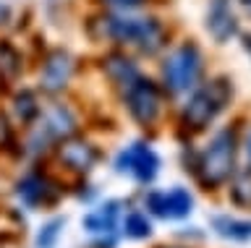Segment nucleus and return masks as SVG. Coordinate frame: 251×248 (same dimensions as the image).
I'll return each instance as SVG.
<instances>
[{
	"instance_id": "nucleus-11",
	"label": "nucleus",
	"mask_w": 251,
	"mask_h": 248,
	"mask_svg": "<svg viewBox=\"0 0 251 248\" xmlns=\"http://www.w3.org/2000/svg\"><path fill=\"white\" fill-rule=\"evenodd\" d=\"M16 199L29 209L50 206L52 201L58 199V185H55L45 173L31 170V173H26L19 183H16Z\"/></svg>"
},
{
	"instance_id": "nucleus-25",
	"label": "nucleus",
	"mask_w": 251,
	"mask_h": 248,
	"mask_svg": "<svg viewBox=\"0 0 251 248\" xmlns=\"http://www.w3.org/2000/svg\"><path fill=\"white\" fill-rule=\"evenodd\" d=\"M243 47H246V52L251 55V34H246V37H243Z\"/></svg>"
},
{
	"instance_id": "nucleus-19",
	"label": "nucleus",
	"mask_w": 251,
	"mask_h": 248,
	"mask_svg": "<svg viewBox=\"0 0 251 248\" xmlns=\"http://www.w3.org/2000/svg\"><path fill=\"white\" fill-rule=\"evenodd\" d=\"M0 71L5 79H16L21 73V55L8 40L0 42Z\"/></svg>"
},
{
	"instance_id": "nucleus-23",
	"label": "nucleus",
	"mask_w": 251,
	"mask_h": 248,
	"mask_svg": "<svg viewBox=\"0 0 251 248\" xmlns=\"http://www.w3.org/2000/svg\"><path fill=\"white\" fill-rule=\"evenodd\" d=\"M8 21H11V8L5 3H0V26H5Z\"/></svg>"
},
{
	"instance_id": "nucleus-21",
	"label": "nucleus",
	"mask_w": 251,
	"mask_h": 248,
	"mask_svg": "<svg viewBox=\"0 0 251 248\" xmlns=\"http://www.w3.org/2000/svg\"><path fill=\"white\" fill-rule=\"evenodd\" d=\"M100 3L113 11H139L147 0H100Z\"/></svg>"
},
{
	"instance_id": "nucleus-9",
	"label": "nucleus",
	"mask_w": 251,
	"mask_h": 248,
	"mask_svg": "<svg viewBox=\"0 0 251 248\" xmlns=\"http://www.w3.org/2000/svg\"><path fill=\"white\" fill-rule=\"evenodd\" d=\"M144 209L160 220H186L194 212V196L183 185H173L168 191L154 188L144 193Z\"/></svg>"
},
{
	"instance_id": "nucleus-2",
	"label": "nucleus",
	"mask_w": 251,
	"mask_h": 248,
	"mask_svg": "<svg viewBox=\"0 0 251 248\" xmlns=\"http://www.w3.org/2000/svg\"><path fill=\"white\" fill-rule=\"evenodd\" d=\"M241 136L235 126H223L207 138L194 162V175L207 191L223 188L238 173Z\"/></svg>"
},
{
	"instance_id": "nucleus-10",
	"label": "nucleus",
	"mask_w": 251,
	"mask_h": 248,
	"mask_svg": "<svg viewBox=\"0 0 251 248\" xmlns=\"http://www.w3.org/2000/svg\"><path fill=\"white\" fill-rule=\"evenodd\" d=\"M204 29L217 45H227L241 34V21L233 0H209L204 8Z\"/></svg>"
},
{
	"instance_id": "nucleus-5",
	"label": "nucleus",
	"mask_w": 251,
	"mask_h": 248,
	"mask_svg": "<svg viewBox=\"0 0 251 248\" xmlns=\"http://www.w3.org/2000/svg\"><path fill=\"white\" fill-rule=\"evenodd\" d=\"M76 131H78V118H76L74 107L66 102H52L31 123V134H29L26 146L31 154H42L50 146H58L60 141L76 136Z\"/></svg>"
},
{
	"instance_id": "nucleus-17",
	"label": "nucleus",
	"mask_w": 251,
	"mask_h": 248,
	"mask_svg": "<svg viewBox=\"0 0 251 248\" xmlns=\"http://www.w3.org/2000/svg\"><path fill=\"white\" fill-rule=\"evenodd\" d=\"M227 196L235 206L241 209H251V167L241 170V173H235L230 178V191H227Z\"/></svg>"
},
{
	"instance_id": "nucleus-18",
	"label": "nucleus",
	"mask_w": 251,
	"mask_h": 248,
	"mask_svg": "<svg viewBox=\"0 0 251 248\" xmlns=\"http://www.w3.org/2000/svg\"><path fill=\"white\" fill-rule=\"evenodd\" d=\"M123 232L133 240H141V238H149L152 235V222L147 217V209H131L128 214L123 217Z\"/></svg>"
},
{
	"instance_id": "nucleus-20",
	"label": "nucleus",
	"mask_w": 251,
	"mask_h": 248,
	"mask_svg": "<svg viewBox=\"0 0 251 248\" xmlns=\"http://www.w3.org/2000/svg\"><path fill=\"white\" fill-rule=\"evenodd\" d=\"M63 225H66V220H60V217L47 220L42 227H39V232H37V248H55V243H58V238H60Z\"/></svg>"
},
{
	"instance_id": "nucleus-22",
	"label": "nucleus",
	"mask_w": 251,
	"mask_h": 248,
	"mask_svg": "<svg viewBox=\"0 0 251 248\" xmlns=\"http://www.w3.org/2000/svg\"><path fill=\"white\" fill-rule=\"evenodd\" d=\"M241 152H243V157H246L249 167H251V126L246 128V134H243V138H241Z\"/></svg>"
},
{
	"instance_id": "nucleus-6",
	"label": "nucleus",
	"mask_w": 251,
	"mask_h": 248,
	"mask_svg": "<svg viewBox=\"0 0 251 248\" xmlns=\"http://www.w3.org/2000/svg\"><path fill=\"white\" fill-rule=\"evenodd\" d=\"M123 102V110L128 113L133 123H139L141 128H152L165 110V91L157 81L141 73L139 79H133L126 89L118 91Z\"/></svg>"
},
{
	"instance_id": "nucleus-7",
	"label": "nucleus",
	"mask_w": 251,
	"mask_h": 248,
	"mask_svg": "<svg viewBox=\"0 0 251 248\" xmlns=\"http://www.w3.org/2000/svg\"><path fill=\"white\" fill-rule=\"evenodd\" d=\"M160 165H162L160 154H157L152 149V144H147V141H131L128 146H123L113 159L115 173L128 175L141 185L152 183L154 178L160 175Z\"/></svg>"
},
{
	"instance_id": "nucleus-13",
	"label": "nucleus",
	"mask_w": 251,
	"mask_h": 248,
	"mask_svg": "<svg viewBox=\"0 0 251 248\" xmlns=\"http://www.w3.org/2000/svg\"><path fill=\"white\" fill-rule=\"evenodd\" d=\"M58 157H60V162L68 170L86 175V173H92L94 165L100 162V149L92 141H84V138L71 136V138H66V141L58 144Z\"/></svg>"
},
{
	"instance_id": "nucleus-4",
	"label": "nucleus",
	"mask_w": 251,
	"mask_h": 248,
	"mask_svg": "<svg viewBox=\"0 0 251 248\" xmlns=\"http://www.w3.org/2000/svg\"><path fill=\"white\" fill-rule=\"evenodd\" d=\"M204 81V52L196 42L186 40L170 47L160 63V87L165 97L183 99Z\"/></svg>"
},
{
	"instance_id": "nucleus-12",
	"label": "nucleus",
	"mask_w": 251,
	"mask_h": 248,
	"mask_svg": "<svg viewBox=\"0 0 251 248\" xmlns=\"http://www.w3.org/2000/svg\"><path fill=\"white\" fill-rule=\"evenodd\" d=\"M118 225H121V204H118V201H105V204L94 206L81 220V227L89 232L100 246H105V238L115 240L113 235H115Z\"/></svg>"
},
{
	"instance_id": "nucleus-8",
	"label": "nucleus",
	"mask_w": 251,
	"mask_h": 248,
	"mask_svg": "<svg viewBox=\"0 0 251 248\" xmlns=\"http://www.w3.org/2000/svg\"><path fill=\"white\" fill-rule=\"evenodd\" d=\"M74 73H76L74 55H71L68 50H63V47H52V50H47V55L42 58L39 76H37V81H39L37 87L47 97H58L71 87Z\"/></svg>"
},
{
	"instance_id": "nucleus-15",
	"label": "nucleus",
	"mask_w": 251,
	"mask_h": 248,
	"mask_svg": "<svg viewBox=\"0 0 251 248\" xmlns=\"http://www.w3.org/2000/svg\"><path fill=\"white\" fill-rule=\"evenodd\" d=\"M11 113L16 123H21V126H31L39 113H42V102H39L37 91L34 89H19L11 99Z\"/></svg>"
},
{
	"instance_id": "nucleus-3",
	"label": "nucleus",
	"mask_w": 251,
	"mask_h": 248,
	"mask_svg": "<svg viewBox=\"0 0 251 248\" xmlns=\"http://www.w3.org/2000/svg\"><path fill=\"white\" fill-rule=\"evenodd\" d=\"M233 102V81L227 76H212L201 81L188 97H183L178 110V123L188 134H201L223 115Z\"/></svg>"
},
{
	"instance_id": "nucleus-1",
	"label": "nucleus",
	"mask_w": 251,
	"mask_h": 248,
	"mask_svg": "<svg viewBox=\"0 0 251 248\" xmlns=\"http://www.w3.org/2000/svg\"><path fill=\"white\" fill-rule=\"evenodd\" d=\"M100 37L118 50H133L139 55L154 58L168 50L170 32L157 16L139 11H113L107 8L100 16Z\"/></svg>"
},
{
	"instance_id": "nucleus-14",
	"label": "nucleus",
	"mask_w": 251,
	"mask_h": 248,
	"mask_svg": "<svg viewBox=\"0 0 251 248\" xmlns=\"http://www.w3.org/2000/svg\"><path fill=\"white\" fill-rule=\"evenodd\" d=\"M102 73H105V79L110 81V87L115 91H121V89L128 87L133 79H139L141 68L136 66V60H133L126 50H113L102 58Z\"/></svg>"
},
{
	"instance_id": "nucleus-16",
	"label": "nucleus",
	"mask_w": 251,
	"mask_h": 248,
	"mask_svg": "<svg viewBox=\"0 0 251 248\" xmlns=\"http://www.w3.org/2000/svg\"><path fill=\"white\" fill-rule=\"evenodd\" d=\"M212 230L225 240H235V243H246L251 240V220L233 214H217L212 217Z\"/></svg>"
},
{
	"instance_id": "nucleus-24",
	"label": "nucleus",
	"mask_w": 251,
	"mask_h": 248,
	"mask_svg": "<svg viewBox=\"0 0 251 248\" xmlns=\"http://www.w3.org/2000/svg\"><path fill=\"white\" fill-rule=\"evenodd\" d=\"M238 5H241L246 13H251V0H238Z\"/></svg>"
}]
</instances>
